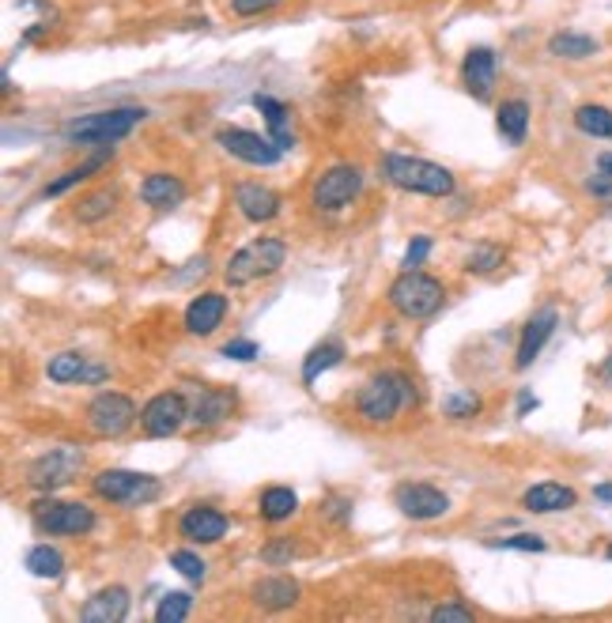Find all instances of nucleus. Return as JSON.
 Returning <instances> with one entry per match:
<instances>
[{
    "label": "nucleus",
    "mask_w": 612,
    "mask_h": 623,
    "mask_svg": "<svg viewBox=\"0 0 612 623\" xmlns=\"http://www.w3.org/2000/svg\"><path fill=\"white\" fill-rule=\"evenodd\" d=\"M378 170L389 186L405 189L413 197H451L457 189V181L443 162L419 159V156H401V151H386L378 159Z\"/></svg>",
    "instance_id": "1"
},
{
    "label": "nucleus",
    "mask_w": 612,
    "mask_h": 623,
    "mask_svg": "<svg viewBox=\"0 0 612 623\" xmlns=\"http://www.w3.org/2000/svg\"><path fill=\"white\" fill-rule=\"evenodd\" d=\"M408 405H416V386L401 370H382L356 393V412L367 424H394Z\"/></svg>",
    "instance_id": "2"
},
{
    "label": "nucleus",
    "mask_w": 612,
    "mask_h": 623,
    "mask_svg": "<svg viewBox=\"0 0 612 623\" xmlns=\"http://www.w3.org/2000/svg\"><path fill=\"white\" fill-rule=\"evenodd\" d=\"M446 303V287L435 280V276L419 273V268H405L394 284H389V306L408 322H424L432 314L443 310Z\"/></svg>",
    "instance_id": "3"
},
{
    "label": "nucleus",
    "mask_w": 612,
    "mask_h": 623,
    "mask_svg": "<svg viewBox=\"0 0 612 623\" xmlns=\"http://www.w3.org/2000/svg\"><path fill=\"white\" fill-rule=\"evenodd\" d=\"M148 118V110L140 107H118V110H99V113H83V118H72L65 125V137L72 144H88V148H102V144H118L126 140L140 121Z\"/></svg>",
    "instance_id": "4"
},
{
    "label": "nucleus",
    "mask_w": 612,
    "mask_h": 623,
    "mask_svg": "<svg viewBox=\"0 0 612 623\" xmlns=\"http://www.w3.org/2000/svg\"><path fill=\"white\" fill-rule=\"evenodd\" d=\"M284 261H288V243H284V238H254L250 246L231 254V261L224 268V280L231 287H246L254 280H265V276L280 273Z\"/></svg>",
    "instance_id": "5"
},
{
    "label": "nucleus",
    "mask_w": 612,
    "mask_h": 623,
    "mask_svg": "<svg viewBox=\"0 0 612 623\" xmlns=\"http://www.w3.org/2000/svg\"><path fill=\"white\" fill-rule=\"evenodd\" d=\"M95 495L113 506H148L162 495V484L151 473H132V468H102L91 481Z\"/></svg>",
    "instance_id": "6"
},
{
    "label": "nucleus",
    "mask_w": 612,
    "mask_h": 623,
    "mask_svg": "<svg viewBox=\"0 0 612 623\" xmlns=\"http://www.w3.org/2000/svg\"><path fill=\"white\" fill-rule=\"evenodd\" d=\"M83 465H88V454H83L80 446L65 443L50 449V454H42L38 462H31V468H27V484H31L38 495H53V492H61V487H69L76 476L83 473Z\"/></svg>",
    "instance_id": "7"
},
{
    "label": "nucleus",
    "mask_w": 612,
    "mask_h": 623,
    "mask_svg": "<svg viewBox=\"0 0 612 623\" xmlns=\"http://www.w3.org/2000/svg\"><path fill=\"white\" fill-rule=\"evenodd\" d=\"M31 517L38 525V533L46 536H88L95 530V511L88 503H57L53 495H42L31 506Z\"/></svg>",
    "instance_id": "8"
},
{
    "label": "nucleus",
    "mask_w": 612,
    "mask_h": 623,
    "mask_svg": "<svg viewBox=\"0 0 612 623\" xmlns=\"http://www.w3.org/2000/svg\"><path fill=\"white\" fill-rule=\"evenodd\" d=\"M363 194V170L356 162H337V167L322 170L310 189V200L318 212H340Z\"/></svg>",
    "instance_id": "9"
},
{
    "label": "nucleus",
    "mask_w": 612,
    "mask_h": 623,
    "mask_svg": "<svg viewBox=\"0 0 612 623\" xmlns=\"http://www.w3.org/2000/svg\"><path fill=\"white\" fill-rule=\"evenodd\" d=\"M137 419H140V412L132 405V397H126V393H118V389H102L88 405V427H91V435H99V438H121Z\"/></svg>",
    "instance_id": "10"
},
{
    "label": "nucleus",
    "mask_w": 612,
    "mask_h": 623,
    "mask_svg": "<svg viewBox=\"0 0 612 623\" xmlns=\"http://www.w3.org/2000/svg\"><path fill=\"white\" fill-rule=\"evenodd\" d=\"M189 424V397L178 389L156 393L145 408H140V431L148 438H170Z\"/></svg>",
    "instance_id": "11"
},
{
    "label": "nucleus",
    "mask_w": 612,
    "mask_h": 623,
    "mask_svg": "<svg viewBox=\"0 0 612 623\" xmlns=\"http://www.w3.org/2000/svg\"><path fill=\"white\" fill-rule=\"evenodd\" d=\"M216 144L227 151V156L250 162V167H276V162L284 159V148L273 137H261V132H250V129H238V125H231V129H219Z\"/></svg>",
    "instance_id": "12"
},
{
    "label": "nucleus",
    "mask_w": 612,
    "mask_h": 623,
    "mask_svg": "<svg viewBox=\"0 0 612 623\" xmlns=\"http://www.w3.org/2000/svg\"><path fill=\"white\" fill-rule=\"evenodd\" d=\"M394 506L413 522H435V517L451 514V495L438 492L435 484L424 481H405L394 487Z\"/></svg>",
    "instance_id": "13"
},
{
    "label": "nucleus",
    "mask_w": 612,
    "mask_h": 623,
    "mask_svg": "<svg viewBox=\"0 0 612 623\" xmlns=\"http://www.w3.org/2000/svg\"><path fill=\"white\" fill-rule=\"evenodd\" d=\"M46 374H50V382L57 386H99V382L110 378V367L107 363H99L95 356H83V352H57L46 363Z\"/></svg>",
    "instance_id": "14"
},
{
    "label": "nucleus",
    "mask_w": 612,
    "mask_h": 623,
    "mask_svg": "<svg viewBox=\"0 0 612 623\" xmlns=\"http://www.w3.org/2000/svg\"><path fill=\"white\" fill-rule=\"evenodd\" d=\"M495 80H500V61H495L492 46H473L462 61V83L465 91L473 95L476 102H487L495 91Z\"/></svg>",
    "instance_id": "15"
},
{
    "label": "nucleus",
    "mask_w": 612,
    "mask_h": 623,
    "mask_svg": "<svg viewBox=\"0 0 612 623\" xmlns=\"http://www.w3.org/2000/svg\"><path fill=\"white\" fill-rule=\"evenodd\" d=\"M235 405H238L235 389H227V386H205V389H197L194 397H189V424L200 427V431L219 427L235 412Z\"/></svg>",
    "instance_id": "16"
},
{
    "label": "nucleus",
    "mask_w": 612,
    "mask_h": 623,
    "mask_svg": "<svg viewBox=\"0 0 612 623\" xmlns=\"http://www.w3.org/2000/svg\"><path fill=\"white\" fill-rule=\"evenodd\" d=\"M231 530V522H227L224 511H216V506H189L186 514L178 517V533L186 536L189 544H219Z\"/></svg>",
    "instance_id": "17"
},
{
    "label": "nucleus",
    "mask_w": 612,
    "mask_h": 623,
    "mask_svg": "<svg viewBox=\"0 0 612 623\" xmlns=\"http://www.w3.org/2000/svg\"><path fill=\"white\" fill-rule=\"evenodd\" d=\"M556 325H560V310H556V306H541V310L522 325L519 356H514V367H519V370L533 367V359L541 356L544 344H549L552 333H556Z\"/></svg>",
    "instance_id": "18"
},
{
    "label": "nucleus",
    "mask_w": 612,
    "mask_h": 623,
    "mask_svg": "<svg viewBox=\"0 0 612 623\" xmlns=\"http://www.w3.org/2000/svg\"><path fill=\"white\" fill-rule=\"evenodd\" d=\"M235 208L250 219V224H269V219L280 216L284 200L276 189L261 186V181H238L235 186Z\"/></svg>",
    "instance_id": "19"
},
{
    "label": "nucleus",
    "mask_w": 612,
    "mask_h": 623,
    "mask_svg": "<svg viewBox=\"0 0 612 623\" xmlns=\"http://www.w3.org/2000/svg\"><path fill=\"white\" fill-rule=\"evenodd\" d=\"M227 310H231L227 295H219V291H200L197 299L186 306V333H189V337H213L219 325H224Z\"/></svg>",
    "instance_id": "20"
},
{
    "label": "nucleus",
    "mask_w": 612,
    "mask_h": 623,
    "mask_svg": "<svg viewBox=\"0 0 612 623\" xmlns=\"http://www.w3.org/2000/svg\"><path fill=\"white\" fill-rule=\"evenodd\" d=\"M129 605H132V597L126 586H107L83 601L80 620L83 623H121L129 616Z\"/></svg>",
    "instance_id": "21"
},
{
    "label": "nucleus",
    "mask_w": 612,
    "mask_h": 623,
    "mask_svg": "<svg viewBox=\"0 0 612 623\" xmlns=\"http://www.w3.org/2000/svg\"><path fill=\"white\" fill-rule=\"evenodd\" d=\"M250 597H254L257 609L284 612V609H292L295 601H299V582L288 578V574H265V578L254 582Z\"/></svg>",
    "instance_id": "22"
},
{
    "label": "nucleus",
    "mask_w": 612,
    "mask_h": 623,
    "mask_svg": "<svg viewBox=\"0 0 612 623\" xmlns=\"http://www.w3.org/2000/svg\"><path fill=\"white\" fill-rule=\"evenodd\" d=\"M575 503H579L575 487L556 484V481L533 484L530 492L522 495V506H525L530 514H560V511H571Z\"/></svg>",
    "instance_id": "23"
},
{
    "label": "nucleus",
    "mask_w": 612,
    "mask_h": 623,
    "mask_svg": "<svg viewBox=\"0 0 612 623\" xmlns=\"http://www.w3.org/2000/svg\"><path fill=\"white\" fill-rule=\"evenodd\" d=\"M140 200H145L148 208H159V212L178 208L181 200H186V181L178 175H167V170H156V175H148L140 181Z\"/></svg>",
    "instance_id": "24"
},
{
    "label": "nucleus",
    "mask_w": 612,
    "mask_h": 623,
    "mask_svg": "<svg viewBox=\"0 0 612 623\" xmlns=\"http://www.w3.org/2000/svg\"><path fill=\"white\" fill-rule=\"evenodd\" d=\"M110 159H113V144H102V148L95 151L91 159H83L80 167H69L61 178H53L50 186L42 189V197H61V194H69V189H76V186H80V181H88V178L99 175V170L107 167Z\"/></svg>",
    "instance_id": "25"
},
{
    "label": "nucleus",
    "mask_w": 612,
    "mask_h": 623,
    "mask_svg": "<svg viewBox=\"0 0 612 623\" xmlns=\"http://www.w3.org/2000/svg\"><path fill=\"white\" fill-rule=\"evenodd\" d=\"M495 129L500 137L511 144V148H522L525 137H530V102L525 99H506L495 110Z\"/></svg>",
    "instance_id": "26"
},
{
    "label": "nucleus",
    "mask_w": 612,
    "mask_h": 623,
    "mask_svg": "<svg viewBox=\"0 0 612 623\" xmlns=\"http://www.w3.org/2000/svg\"><path fill=\"white\" fill-rule=\"evenodd\" d=\"M254 110L265 113V125H269V137L280 144L284 151L295 148V132H292V110L284 107L273 95H254Z\"/></svg>",
    "instance_id": "27"
},
{
    "label": "nucleus",
    "mask_w": 612,
    "mask_h": 623,
    "mask_svg": "<svg viewBox=\"0 0 612 623\" xmlns=\"http://www.w3.org/2000/svg\"><path fill=\"white\" fill-rule=\"evenodd\" d=\"M295 511H299V495H295L292 487L273 484V487H265L261 498H257V514H261L265 522H273V525L288 522V517H295Z\"/></svg>",
    "instance_id": "28"
},
{
    "label": "nucleus",
    "mask_w": 612,
    "mask_h": 623,
    "mask_svg": "<svg viewBox=\"0 0 612 623\" xmlns=\"http://www.w3.org/2000/svg\"><path fill=\"white\" fill-rule=\"evenodd\" d=\"M601 50V42L594 34H579V31H560L549 38V53L560 57V61H586Z\"/></svg>",
    "instance_id": "29"
},
{
    "label": "nucleus",
    "mask_w": 612,
    "mask_h": 623,
    "mask_svg": "<svg viewBox=\"0 0 612 623\" xmlns=\"http://www.w3.org/2000/svg\"><path fill=\"white\" fill-rule=\"evenodd\" d=\"M340 359H344V344H340V340H322V344H314V348L306 352V359H303V382H306V386H314V382H318L325 370L337 367Z\"/></svg>",
    "instance_id": "30"
},
{
    "label": "nucleus",
    "mask_w": 612,
    "mask_h": 623,
    "mask_svg": "<svg viewBox=\"0 0 612 623\" xmlns=\"http://www.w3.org/2000/svg\"><path fill=\"white\" fill-rule=\"evenodd\" d=\"M575 129L594 140H612V110L601 102H582L575 110Z\"/></svg>",
    "instance_id": "31"
},
{
    "label": "nucleus",
    "mask_w": 612,
    "mask_h": 623,
    "mask_svg": "<svg viewBox=\"0 0 612 623\" xmlns=\"http://www.w3.org/2000/svg\"><path fill=\"white\" fill-rule=\"evenodd\" d=\"M23 567L34 574V578H61L65 574V555L53 548V544H34L23 555Z\"/></svg>",
    "instance_id": "32"
},
{
    "label": "nucleus",
    "mask_w": 612,
    "mask_h": 623,
    "mask_svg": "<svg viewBox=\"0 0 612 623\" xmlns=\"http://www.w3.org/2000/svg\"><path fill=\"white\" fill-rule=\"evenodd\" d=\"M506 261V254L495 243H481V246H473L465 254V273L468 276H492L495 268H503Z\"/></svg>",
    "instance_id": "33"
},
{
    "label": "nucleus",
    "mask_w": 612,
    "mask_h": 623,
    "mask_svg": "<svg viewBox=\"0 0 612 623\" xmlns=\"http://www.w3.org/2000/svg\"><path fill=\"white\" fill-rule=\"evenodd\" d=\"M113 205H118V194L113 189H99V194H88L76 205V219L80 224H99V219H107L113 212Z\"/></svg>",
    "instance_id": "34"
},
{
    "label": "nucleus",
    "mask_w": 612,
    "mask_h": 623,
    "mask_svg": "<svg viewBox=\"0 0 612 623\" xmlns=\"http://www.w3.org/2000/svg\"><path fill=\"white\" fill-rule=\"evenodd\" d=\"M481 408H484V400L476 397L473 389H457L451 397H443V416H451V419H473V416H481Z\"/></svg>",
    "instance_id": "35"
},
{
    "label": "nucleus",
    "mask_w": 612,
    "mask_h": 623,
    "mask_svg": "<svg viewBox=\"0 0 612 623\" xmlns=\"http://www.w3.org/2000/svg\"><path fill=\"white\" fill-rule=\"evenodd\" d=\"M189 609H194V597H189V593H181V590L167 593L156 609V623H181L189 616Z\"/></svg>",
    "instance_id": "36"
},
{
    "label": "nucleus",
    "mask_w": 612,
    "mask_h": 623,
    "mask_svg": "<svg viewBox=\"0 0 612 623\" xmlns=\"http://www.w3.org/2000/svg\"><path fill=\"white\" fill-rule=\"evenodd\" d=\"M170 567H175L181 578H189V582H205L208 578V563L200 560L197 552H189V548L170 552Z\"/></svg>",
    "instance_id": "37"
},
{
    "label": "nucleus",
    "mask_w": 612,
    "mask_h": 623,
    "mask_svg": "<svg viewBox=\"0 0 612 623\" xmlns=\"http://www.w3.org/2000/svg\"><path fill=\"white\" fill-rule=\"evenodd\" d=\"M487 548H511V552H544V536L537 533H514V536H500V541H487Z\"/></svg>",
    "instance_id": "38"
},
{
    "label": "nucleus",
    "mask_w": 612,
    "mask_h": 623,
    "mask_svg": "<svg viewBox=\"0 0 612 623\" xmlns=\"http://www.w3.org/2000/svg\"><path fill=\"white\" fill-rule=\"evenodd\" d=\"M432 623H473V609L457 605V601H446L432 612Z\"/></svg>",
    "instance_id": "39"
},
{
    "label": "nucleus",
    "mask_w": 612,
    "mask_h": 623,
    "mask_svg": "<svg viewBox=\"0 0 612 623\" xmlns=\"http://www.w3.org/2000/svg\"><path fill=\"white\" fill-rule=\"evenodd\" d=\"M219 356H227V359H235V363H250V359L261 356V348H257L254 340H227Z\"/></svg>",
    "instance_id": "40"
},
{
    "label": "nucleus",
    "mask_w": 612,
    "mask_h": 623,
    "mask_svg": "<svg viewBox=\"0 0 612 623\" xmlns=\"http://www.w3.org/2000/svg\"><path fill=\"white\" fill-rule=\"evenodd\" d=\"M427 254H432V238L416 235L413 243H408V249H405V268H419L427 261Z\"/></svg>",
    "instance_id": "41"
},
{
    "label": "nucleus",
    "mask_w": 612,
    "mask_h": 623,
    "mask_svg": "<svg viewBox=\"0 0 612 623\" xmlns=\"http://www.w3.org/2000/svg\"><path fill=\"white\" fill-rule=\"evenodd\" d=\"M276 4H280V0H231V12L235 16H261V12H273Z\"/></svg>",
    "instance_id": "42"
},
{
    "label": "nucleus",
    "mask_w": 612,
    "mask_h": 623,
    "mask_svg": "<svg viewBox=\"0 0 612 623\" xmlns=\"http://www.w3.org/2000/svg\"><path fill=\"white\" fill-rule=\"evenodd\" d=\"M325 517H329V522H337V525H344L352 517V503H348V498H340V495L325 498Z\"/></svg>",
    "instance_id": "43"
},
{
    "label": "nucleus",
    "mask_w": 612,
    "mask_h": 623,
    "mask_svg": "<svg viewBox=\"0 0 612 623\" xmlns=\"http://www.w3.org/2000/svg\"><path fill=\"white\" fill-rule=\"evenodd\" d=\"M292 555H295L292 541H280V544H269V548H261V560L273 563V567H284V563H288Z\"/></svg>",
    "instance_id": "44"
},
{
    "label": "nucleus",
    "mask_w": 612,
    "mask_h": 623,
    "mask_svg": "<svg viewBox=\"0 0 612 623\" xmlns=\"http://www.w3.org/2000/svg\"><path fill=\"white\" fill-rule=\"evenodd\" d=\"M586 194L598 197V200H605V205H612V178L609 175H594L586 181Z\"/></svg>",
    "instance_id": "45"
},
{
    "label": "nucleus",
    "mask_w": 612,
    "mask_h": 623,
    "mask_svg": "<svg viewBox=\"0 0 612 623\" xmlns=\"http://www.w3.org/2000/svg\"><path fill=\"white\" fill-rule=\"evenodd\" d=\"M537 405H541V400L533 397L530 389H522V393H519V416H530V412L537 408Z\"/></svg>",
    "instance_id": "46"
},
{
    "label": "nucleus",
    "mask_w": 612,
    "mask_h": 623,
    "mask_svg": "<svg viewBox=\"0 0 612 623\" xmlns=\"http://www.w3.org/2000/svg\"><path fill=\"white\" fill-rule=\"evenodd\" d=\"M594 498H598V503H612V484H609V481L598 484V487H594Z\"/></svg>",
    "instance_id": "47"
},
{
    "label": "nucleus",
    "mask_w": 612,
    "mask_h": 623,
    "mask_svg": "<svg viewBox=\"0 0 612 623\" xmlns=\"http://www.w3.org/2000/svg\"><path fill=\"white\" fill-rule=\"evenodd\" d=\"M598 175H609V178H612V151H605V156H598Z\"/></svg>",
    "instance_id": "48"
},
{
    "label": "nucleus",
    "mask_w": 612,
    "mask_h": 623,
    "mask_svg": "<svg viewBox=\"0 0 612 623\" xmlns=\"http://www.w3.org/2000/svg\"><path fill=\"white\" fill-rule=\"evenodd\" d=\"M601 378H605V382H612V356L605 359V367H601Z\"/></svg>",
    "instance_id": "49"
},
{
    "label": "nucleus",
    "mask_w": 612,
    "mask_h": 623,
    "mask_svg": "<svg viewBox=\"0 0 612 623\" xmlns=\"http://www.w3.org/2000/svg\"><path fill=\"white\" fill-rule=\"evenodd\" d=\"M605 560H612V544H609V548H605Z\"/></svg>",
    "instance_id": "50"
},
{
    "label": "nucleus",
    "mask_w": 612,
    "mask_h": 623,
    "mask_svg": "<svg viewBox=\"0 0 612 623\" xmlns=\"http://www.w3.org/2000/svg\"><path fill=\"white\" fill-rule=\"evenodd\" d=\"M609 284H612V273H609Z\"/></svg>",
    "instance_id": "51"
}]
</instances>
